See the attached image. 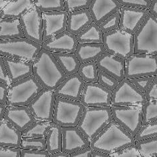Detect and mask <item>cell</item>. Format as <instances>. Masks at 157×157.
Here are the masks:
<instances>
[{
    "label": "cell",
    "instance_id": "obj_1",
    "mask_svg": "<svg viewBox=\"0 0 157 157\" xmlns=\"http://www.w3.org/2000/svg\"><path fill=\"white\" fill-rule=\"evenodd\" d=\"M135 143L134 137L113 120L90 143V147L93 151L110 155Z\"/></svg>",
    "mask_w": 157,
    "mask_h": 157
},
{
    "label": "cell",
    "instance_id": "obj_2",
    "mask_svg": "<svg viewBox=\"0 0 157 157\" xmlns=\"http://www.w3.org/2000/svg\"><path fill=\"white\" fill-rule=\"evenodd\" d=\"M33 75L43 88L52 91L67 77L53 54L44 49L33 63Z\"/></svg>",
    "mask_w": 157,
    "mask_h": 157
},
{
    "label": "cell",
    "instance_id": "obj_3",
    "mask_svg": "<svg viewBox=\"0 0 157 157\" xmlns=\"http://www.w3.org/2000/svg\"><path fill=\"white\" fill-rule=\"evenodd\" d=\"M113 120L111 107H85L77 128L91 143Z\"/></svg>",
    "mask_w": 157,
    "mask_h": 157
},
{
    "label": "cell",
    "instance_id": "obj_4",
    "mask_svg": "<svg viewBox=\"0 0 157 157\" xmlns=\"http://www.w3.org/2000/svg\"><path fill=\"white\" fill-rule=\"evenodd\" d=\"M43 89L33 75L11 84L8 87L6 107H27Z\"/></svg>",
    "mask_w": 157,
    "mask_h": 157
},
{
    "label": "cell",
    "instance_id": "obj_5",
    "mask_svg": "<svg viewBox=\"0 0 157 157\" xmlns=\"http://www.w3.org/2000/svg\"><path fill=\"white\" fill-rule=\"evenodd\" d=\"M41 45L27 38L0 40V56L33 63Z\"/></svg>",
    "mask_w": 157,
    "mask_h": 157
},
{
    "label": "cell",
    "instance_id": "obj_6",
    "mask_svg": "<svg viewBox=\"0 0 157 157\" xmlns=\"http://www.w3.org/2000/svg\"><path fill=\"white\" fill-rule=\"evenodd\" d=\"M133 36L134 53L157 56V18L149 14Z\"/></svg>",
    "mask_w": 157,
    "mask_h": 157
},
{
    "label": "cell",
    "instance_id": "obj_7",
    "mask_svg": "<svg viewBox=\"0 0 157 157\" xmlns=\"http://www.w3.org/2000/svg\"><path fill=\"white\" fill-rule=\"evenodd\" d=\"M103 45L106 52L124 61L134 54V36L120 28L103 34Z\"/></svg>",
    "mask_w": 157,
    "mask_h": 157
},
{
    "label": "cell",
    "instance_id": "obj_8",
    "mask_svg": "<svg viewBox=\"0 0 157 157\" xmlns=\"http://www.w3.org/2000/svg\"><path fill=\"white\" fill-rule=\"evenodd\" d=\"M84 109L80 102L56 97L52 122L61 127H77Z\"/></svg>",
    "mask_w": 157,
    "mask_h": 157
},
{
    "label": "cell",
    "instance_id": "obj_9",
    "mask_svg": "<svg viewBox=\"0 0 157 157\" xmlns=\"http://www.w3.org/2000/svg\"><path fill=\"white\" fill-rule=\"evenodd\" d=\"M157 75V56L134 53L125 60L124 78H132Z\"/></svg>",
    "mask_w": 157,
    "mask_h": 157
},
{
    "label": "cell",
    "instance_id": "obj_10",
    "mask_svg": "<svg viewBox=\"0 0 157 157\" xmlns=\"http://www.w3.org/2000/svg\"><path fill=\"white\" fill-rule=\"evenodd\" d=\"M111 108L113 119L135 138L143 126L142 107L121 106Z\"/></svg>",
    "mask_w": 157,
    "mask_h": 157
},
{
    "label": "cell",
    "instance_id": "obj_11",
    "mask_svg": "<svg viewBox=\"0 0 157 157\" xmlns=\"http://www.w3.org/2000/svg\"><path fill=\"white\" fill-rule=\"evenodd\" d=\"M147 102L144 94L124 78L112 92L111 107L143 106Z\"/></svg>",
    "mask_w": 157,
    "mask_h": 157
},
{
    "label": "cell",
    "instance_id": "obj_12",
    "mask_svg": "<svg viewBox=\"0 0 157 157\" xmlns=\"http://www.w3.org/2000/svg\"><path fill=\"white\" fill-rule=\"evenodd\" d=\"M56 97L54 92L43 89L27 105L35 121L52 122Z\"/></svg>",
    "mask_w": 157,
    "mask_h": 157
},
{
    "label": "cell",
    "instance_id": "obj_13",
    "mask_svg": "<svg viewBox=\"0 0 157 157\" xmlns=\"http://www.w3.org/2000/svg\"><path fill=\"white\" fill-rule=\"evenodd\" d=\"M25 37L35 44H44L42 13L35 5L19 19Z\"/></svg>",
    "mask_w": 157,
    "mask_h": 157
},
{
    "label": "cell",
    "instance_id": "obj_14",
    "mask_svg": "<svg viewBox=\"0 0 157 157\" xmlns=\"http://www.w3.org/2000/svg\"><path fill=\"white\" fill-rule=\"evenodd\" d=\"M112 92L99 83H85L80 103L85 107H105L111 106Z\"/></svg>",
    "mask_w": 157,
    "mask_h": 157
},
{
    "label": "cell",
    "instance_id": "obj_15",
    "mask_svg": "<svg viewBox=\"0 0 157 157\" xmlns=\"http://www.w3.org/2000/svg\"><path fill=\"white\" fill-rule=\"evenodd\" d=\"M68 13L65 11L42 13L44 41H45L66 31Z\"/></svg>",
    "mask_w": 157,
    "mask_h": 157
},
{
    "label": "cell",
    "instance_id": "obj_16",
    "mask_svg": "<svg viewBox=\"0 0 157 157\" xmlns=\"http://www.w3.org/2000/svg\"><path fill=\"white\" fill-rule=\"evenodd\" d=\"M85 82L78 73L67 77L53 91L57 97L80 102Z\"/></svg>",
    "mask_w": 157,
    "mask_h": 157
},
{
    "label": "cell",
    "instance_id": "obj_17",
    "mask_svg": "<svg viewBox=\"0 0 157 157\" xmlns=\"http://www.w3.org/2000/svg\"><path fill=\"white\" fill-rule=\"evenodd\" d=\"M77 45L76 36L65 31L44 41L41 45V49L52 53H75Z\"/></svg>",
    "mask_w": 157,
    "mask_h": 157
},
{
    "label": "cell",
    "instance_id": "obj_18",
    "mask_svg": "<svg viewBox=\"0 0 157 157\" xmlns=\"http://www.w3.org/2000/svg\"><path fill=\"white\" fill-rule=\"evenodd\" d=\"M90 147V143L77 127H62V152L71 155Z\"/></svg>",
    "mask_w": 157,
    "mask_h": 157
},
{
    "label": "cell",
    "instance_id": "obj_19",
    "mask_svg": "<svg viewBox=\"0 0 157 157\" xmlns=\"http://www.w3.org/2000/svg\"><path fill=\"white\" fill-rule=\"evenodd\" d=\"M119 28L126 32L134 35L150 14L148 10L121 7Z\"/></svg>",
    "mask_w": 157,
    "mask_h": 157
},
{
    "label": "cell",
    "instance_id": "obj_20",
    "mask_svg": "<svg viewBox=\"0 0 157 157\" xmlns=\"http://www.w3.org/2000/svg\"><path fill=\"white\" fill-rule=\"evenodd\" d=\"M118 0H91L88 10L94 22L100 25L106 19L121 10Z\"/></svg>",
    "mask_w": 157,
    "mask_h": 157
},
{
    "label": "cell",
    "instance_id": "obj_21",
    "mask_svg": "<svg viewBox=\"0 0 157 157\" xmlns=\"http://www.w3.org/2000/svg\"><path fill=\"white\" fill-rule=\"evenodd\" d=\"M97 68L121 82L124 78L125 61L105 52L96 61Z\"/></svg>",
    "mask_w": 157,
    "mask_h": 157
},
{
    "label": "cell",
    "instance_id": "obj_22",
    "mask_svg": "<svg viewBox=\"0 0 157 157\" xmlns=\"http://www.w3.org/2000/svg\"><path fill=\"white\" fill-rule=\"evenodd\" d=\"M10 85L33 75V63L24 61L2 57Z\"/></svg>",
    "mask_w": 157,
    "mask_h": 157
},
{
    "label": "cell",
    "instance_id": "obj_23",
    "mask_svg": "<svg viewBox=\"0 0 157 157\" xmlns=\"http://www.w3.org/2000/svg\"><path fill=\"white\" fill-rule=\"evenodd\" d=\"M3 119L8 121L21 132L24 131L31 124L35 121L26 106L7 107Z\"/></svg>",
    "mask_w": 157,
    "mask_h": 157
},
{
    "label": "cell",
    "instance_id": "obj_24",
    "mask_svg": "<svg viewBox=\"0 0 157 157\" xmlns=\"http://www.w3.org/2000/svg\"><path fill=\"white\" fill-rule=\"evenodd\" d=\"M21 132L5 119L0 120V147L20 148Z\"/></svg>",
    "mask_w": 157,
    "mask_h": 157
},
{
    "label": "cell",
    "instance_id": "obj_25",
    "mask_svg": "<svg viewBox=\"0 0 157 157\" xmlns=\"http://www.w3.org/2000/svg\"><path fill=\"white\" fill-rule=\"evenodd\" d=\"M92 22L93 19L88 9L69 13H68L66 31L77 36Z\"/></svg>",
    "mask_w": 157,
    "mask_h": 157
},
{
    "label": "cell",
    "instance_id": "obj_26",
    "mask_svg": "<svg viewBox=\"0 0 157 157\" xmlns=\"http://www.w3.org/2000/svg\"><path fill=\"white\" fill-rule=\"evenodd\" d=\"M106 52L103 44H78L75 54L80 64L96 61Z\"/></svg>",
    "mask_w": 157,
    "mask_h": 157
},
{
    "label": "cell",
    "instance_id": "obj_27",
    "mask_svg": "<svg viewBox=\"0 0 157 157\" xmlns=\"http://www.w3.org/2000/svg\"><path fill=\"white\" fill-rule=\"evenodd\" d=\"M34 5L35 0H11L0 12V18L19 19Z\"/></svg>",
    "mask_w": 157,
    "mask_h": 157
},
{
    "label": "cell",
    "instance_id": "obj_28",
    "mask_svg": "<svg viewBox=\"0 0 157 157\" xmlns=\"http://www.w3.org/2000/svg\"><path fill=\"white\" fill-rule=\"evenodd\" d=\"M25 38L19 19L0 18V40Z\"/></svg>",
    "mask_w": 157,
    "mask_h": 157
},
{
    "label": "cell",
    "instance_id": "obj_29",
    "mask_svg": "<svg viewBox=\"0 0 157 157\" xmlns=\"http://www.w3.org/2000/svg\"><path fill=\"white\" fill-rule=\"evenodd\" d=\"M46 151L49 155L62 151V127L52 123L45 138Z\"/></svg>",
    "mask_w": 157,
    "mask_h": 157
},
{
    "label": "cell",
    "instance_id": "obj_30",
    "mask_svg": "<svg viewBox=\"0 0 157 157\" xmlns=\"http://www.w3.org/2000/svg\"><path fill=\"white\" fill-rule=\"evenodd\" d=\"M67 77L78 72L81 65L75 53H52Z\"/></svg>",
    "mask_w": 157,
    "mask_h": 157
},
{
    "label": "cell",
    "instance_id": "obj_31",
    "mask_svg": "<svg viewBox=\"0 0 157 157\" xmlns=\"http://www.w3.org/2000/svg\"><path fill=\"white\" fill-rule=\"evenodd\" d=\"M78 44H103V33L99 25L92 22L77 36Z\"/></svg>",
    "mask_w": 157,
    "mask_h": 157
},
{
    "label": "cell",
    "instance_id": "obj_32",
    "mask_svg": "<svg viewBox=\"0 0 157 157\" xmlns=\"http://www.w3.org/2000/svg\"><path fill=\"white\" fill-rule=\"evenodd\" d=\"M52 122L35 121L21 132L22 137L45 139Z\"/></svg>",
    "mask_w": 157,
    "mask_h": 157
},
{
    "label": "cell",
    "instance_id": "obj_33",
    "mask_svg": "<svg viewBox=\"0 0 157 157\" xmlns=\"http://www.w3.org/2000/svg\"><path fill=\"white\" fill-rule=\"evenodd\" d=\"M135 145L141 157L157 156V136L135 141Z\"/></svg>",
    "mask_w": 157,
    "mask_h": 157
},
{
    "label": "cell",
    "instance_id": "obj_34",
    "mask_svg": "<svg viewBox=\"0 0 157 157\" xmlns=\"http://www.w3.org/2000/svg\"><path fill=\"white\" fill-rule=\"evenodd\" d=\"M98 68L96 61L81 64L78 73L85 83H98Z\"/></svg>",
    "mask_w": 157,
    "mask_h": 157
},
{
    "label": "cell",
    "instance_id": "obj_35",
    "mask_svg": "<svg viewBox=\"0 0 157 157\" xmlns=\"http://www.w3.org/2000/svg\"><path fill=\"white\" fill-rule=\"evenodd\" d=\"M35 6L41 13L65 11L64 0H35Z\"/></svg>",
    "mask_w": 157,
    "mask_h": 157
},
{
    "label": "cell",
    "instance_id": "obj_36",
    "mask_svg": "<svg viewBox=\"0 0 157 157\" xmlns=\"http://www.w3.org/2000/svg\"><path fill=\"white\" fill-rule=\"evenodd\" d=\"M20 149L35 151H46L45 139L22 137Z\"/></svg>",
    "mask_w": 157,
    "mask_h": 157
},
{
    "label": "cell",
    "instance_id": "obj_37",
    "mask_svg": "<svg viewBox=\"0 0 157 157\" xmlns=\"http://www.w3.org/2000/svg\"><path fill=\"white\" fill-rule=\"evenodd\" d=\"M143 125L157 121V101H147L143 107Z\"/></svg>",
    "mask_w": 157,
    "mask_h": 157
},
{
    "label": "cell",
    "instance_id": "obj_38",
    "mask_svg": "<svg viewBox=\"0 0 157 157\" xmlns=\"http://www.w3.org/2000/svg\"><path fill=\"white\" fill-rule=\"evenodd\" d=\"M91 3V0H64L65 11L69 13L87 10Z\"/></svg>",
    "mask_w": 157,
    "mask_h": 157
},
{
    "label": "cell",
    "instance_id": "obj_39",
    "mask_svg": "<svg viewBox=\"0 0 157 157\" xmlns=\"http://www.w3.org/2000/svg\"><path fill=\"white\" fill-rule=\"evenodd\" d=\"M121 11L119 10L103 21L99 26L103 34L119 28Z\"/></svg>",
    "mask_w": 157,
    "mask_h": 157
},
{
    "label": "cell",
    "instance_id": "obj_40",
    "mask_svg": "<svg viewBox=\"0 0 157 157\" xmlns=\"http://www.w3.org/2000/svg\"><path fill=\"white\" fill-rule=\"evenodd\" d=\"M157 136V121L144 124L135 137V141L146 139Z\"/></svg>",
    "mask_w": 157,
    "mask_h": 157
},
{
    "label": "cell",
    "instance_id": "obj_41",
    "mask_svg": "<svg viewBox=\"0 0 157 157\" xmlns=\"http://www.w3.org/2000/svg\"><path fill=\"white\" fill-rule=\"evenodd\" d=\"M98 83L109 91L113 92L119 85V82L112 76L101 70H98Z\"/></svg>",
    "mask_w": 157,
    "mask_h": 157
},
{
    "label": "cell",
    "instance_id": "obj_42",
    "mask_svg": "<svg viewBox=\"0 0 157 157\" xmlns=\"http://www.w3.org/2000/svg\"><path fill=\"white\" fill-rule=\"evenodd\" d=\"M118 2L123 7L148 10L152 0H118Z\"/></svg>",
    "mask_w": 157,
    "mask_h": 157
},
{
    "label": "cell",
    "instance_id": "obj_43",
    "mask_svg": "<svg viewBox=\"0 0 157 157\" xmlns=\"http://www.w3.org/2000/svg\"><path fill=\"white\" fill-rule=\"evenodd\" d=\"M156 77V76H155ZM155 77H140L136 78H132V79H128L131 83L135 86L137 89L144 94L147 91L148 88L154 81Z\"/></svg>",
    "mask_w": 157,
    "mask_h": 157
},
{
    "label": "cell",
    "instance_id": "obj_44",
    "mask_svg": "<svg viewBox=\"0 0 157 157\" xmlns=\"http://www.w3.org/2000/svg\"><path fill=\"white\" fill-rule=\"evenodd\" d=\"M110 157H141L135 145H132L123 150L116 152L109 155Z\"/></svg>",
    "mask_w": 157,
    "mask_h": 157
},
{
    "label": "cell",
    "instance_id": "obj_45",
    "mask_svg": "<svg viewBox=\"0 0 157 157\" xmlns=\"http://www.w3.org/2000/svg\"><path fill=\"white\" fill-rule=\"evenodd\" d=\"M147 101H157V78L155 77L154 81L144 93Z\"/></svg>",
    "mask_w": 157,
    "mask_h": 157
},
{
    "label": "cell",
    "instance_id": "obj_46",
    "mask_svg": "<svg viewBox=\"0 0 157 157\" xmlns=\"http://www.w3.org/2000/svg\"><path fill=\"white\" fill-rule=\"evenodd\" d=\"M21 149L0 147V157H20Z\"/></svg>",
    "mask_w": 157,
    "mask_h": 157
},
{
    "label": "cell",
    "instance_id": "obj_47",
    "mask_svg": "<svg viewBox=\"0 0 157 157\" xmlns=\"http://www.w3.org/2000/svg\"><path fill=\"white\" fill-rule=\"evenodd\" d=\"M50 155L47 151H35L21 150L20 157H49Z\"/></svg>",
    "mask_w": 157,
    "mask_h": 157
},
{
    "label": "cell",
    "instance_id": "obj_48",
    "mask_svg": "<svg viewBox=\"0 0 157 157\" xmlns=\"http://www.w3.org/2000/svg\"><path fill=\"white\" fill-rule=\"evenodd\" d=\"M0 82L6 85L7 87H10V83L7 76V73L3 61L2 57L0 56Z\"/></svg>",
    "mask_w": 157,
    "mask_h": 157
},
{
    "label": "cell",
    "instance_id": "obj_49",
    "mask_svg": "<svg viewBox=\"0 0 157 157\" xmlns=\"http://www.w3.org/2000/svg\"><path fill=\"white\" fill-rule=\"evenodd\" d=\"M8 87H9L0 82V103L6 106L7 94H8Z\"/></svg>",
    "mask_w": 157,
    "mask_h": 157
},
{
    "label": "cell",
    "instance_id": "obj_50",
    "mask_svg": "<svg viewBox=\"0 0 157 157\" xmlns=\"http://www.w3.org/2000/svg\"><path fill=\"white\" fill-rule=\"evenodd\" d=\"M93 152V150L89 147L84 150L73 153L70 155V157H92Z\"/></svg>",
    "mask_w": 157,
    "mask_h": 157
},
{
    "label": "cell",
    "instance_id": "obj_51",
    "mask_svg": "<svg viewBox=\"0 0 157 157\" xmlns=\"http://www.w3.org/2000/svg\"><path fill=\"white\" fill-rule=\"evenodd\" d=\"M149 13L157 18V0H152L151 4L148 10Z\"/></svg>",
    "mask_w": 157,
    "mask_h": 157
},
{
    "label": "cell",
    "instance_id": "obj_52",
    "mask_svg": "<svg viewBox=\"0 0 157 157\" xmlns=\"http://www.w3.org/2000/svg\"><path fill=\"white\" fill-rule=\"evenodd\" d=\"M49 157H70V155L67 154V153H65L64 152H59L55 153V154L50 155Z\"/></svg>",
    "mask_w": 157,
    "mask_h": 157
},
{
    "label": "cell",
    "instance_id": "obj_53",
    "mask_svg": "<svg viewBox=\"0 0 157 157\" xmlns=\"http://www.w3.org/2000/svg\"><path fill=\"white\" fill-rule=\"evenodd\" d=\"M92 157H110V156L109 155L104 154V153L93 151V154H92Z\"/></svg>",
    "mask_w": 157,
    "mask_h": 157
},
{
    "label": "cell",
    "instance_id": "obj_54",
    "mask_svg": "<svg viewBox=\"0 0 157 157\" xmlns=\"http://www.w3.org/2000/svg\"><path fill=\"white\" fill-rule=\"evenodd\" d=\"M6 107H7L6 105L0 103V120L3 119V117H4V114H5Z\"/></svg>",
    "mask_w": 157,
    "mask_h": 157
},
{
    "label": "cell",
    "instance_id": "obj_55",
    "mask_svg": "<svg viewBox=\"0 0 157 157\" xmlns=\"http://www.w3.org/2000/svg\"><path fill=\"white\" fill-rule=\"evenodd\" d=\"M10 0H0V12L8 4Z\"/></svg>",
    "mask_w": 157,
    "mask_h": 157
},
{
    "label": "cell",
    "instance_id": "obj_56",
    "mask_svg": "<svg viewBox=\"0 0 157 157\" xmlns=\"http://www.w3.org/2000/svg\"><path fill=\"white\" fill-rule=\"evenodd\" d=\"M156 78H157V75H156Z\"/></svg>",
    "mask_w": 157,
    "mask_h": 157
},
{
    "label": "cell",
    "instance_id": "obj_57",
    "mask_svg": "<svg viewBox=\"0 0 157 157\" xmlns=\"http://www.w3.org/2000/svg\"><path fill=\"white\" fill-rule=\"evenodd\" d=\"M154 157H157V156H154Z\"/></svg>",
    "mask_w": 157,
    "mask_h": 157
}]
</instances>
